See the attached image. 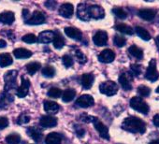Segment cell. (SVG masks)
Masks as SVG:
<instances>
[{
    "label": "cell",
    "instance_id": "1",
    "mask_svg": "<svg viewBox=\"0 0 159 144\" xmlns=\"http://www.w3.org/2000/svg\"><path fill=\"white\" fill-rule=\"evenodd\" d=\"M122 128L131 133L142 134L146 130V125H145V123L140 118L131 116L124 120L122 124Z\"/></svg>",
    "mask_w": 159,
    "mask_h": 144
},
{
    "label": "cell",
    "instance_id": "2",
    "mask_svg": "<svg viewBox=\"0 0 159 144\" xmlns=\"http://www.w3.org/2000/svg\"><path fill=\"white\" fill-rule=\"evenodd\" d=\"M130 107L135 110L141 112L143 114H147L149 112V106L148 104L139 97H134L130 99Z\"/></svg>",
    "mask_w": 159,
    "mask_h": 144
},
{
    "label": "cell",
    "instance_id": "3",
    "mask_svg": "<svg viewBox=\"0 0 159 144\" xmlns=\"http://www.w3.org/2000/svg\"><path fill=\"white\" fill-rule=\"evenodd\" d=\"M99 90L101 94H104L108 97H111V96H114L118 92V85L114 82L108 81L100 84Z\"/></svg>",
    "mask_w": 159,
    "mask_h": 144
},
{
    "label": "cell",
    "instance_id": "4",
    "mask_svg": "<svg viewBox=\"0 0 159 144\" xmlns=\"http://www.w3.org/2000/svg\"><path fill=\"white\" fill-rule=\"evenodd\" d=\"M17 74H18L17 70H11V71H8L5 74V90L6 91L16 88Z\"/></svg>",
    "mask_w": 159,
    "mask_h": 144
},
{
    "label": "cell",
    "instance_id": "5",
    "mask_svg": "<svg viewBox=\"0 0 159 144\" xmlns=\"http://www.w3.org/2000/svg\"><path fill=\"white\" fill-rule=\"evenodd\" d=\"M145 78L150 82H155L159 78V73L156 68V61L154 59H152L149 63V65L146 70Z\"/></svg>",
    "mask_w": 159,
    "mask_h": 144
},
{
    "label": "cell",
    "instance_id": "6",
    "mask_svg": "<svg viewBox=\"0 0 159 144\" xmlns=\"http://www.w3.org/2000/svg\"><path fill=\"white\" fill-rule=\"evenodd\" d=\"M44 22H45V15L39 11H35L32 13V15L25 21V24L31 25H38L43 24Z\"/></svg>",
    "mask_w": 159,
    "mask_h": 144
},
{
    "label": "cell",
    "instance_id": "7",
    "mask_svg": "<svg viewBox=\"0 0 159 144\" xmlns=\"http://www.w3.org/2000/svg\"><path fill=\"white\" fill-rule=\"evenodd\" d=\"M92 123H94L95 127H96V129L98 130V132L99 133V135H100L101 137H103V138H105V139H110L109 129H108V127H107L102 122H100L98 118L94 117Z\"/></svg>",
    "mask_w": 159,
    "mask_h": 144
},
{
    "label": "cell",
    "instance_id": "8",
    "mask_svg": "<svg viewBox=\"0 0 159 144\" xmlns=\"http://www.w3.org/2000/svg\"><path fill=\"white\" fill-rule=\"evenodd\" d=\"M88 12H89L90 18H93L96 20L103 19L105 16V11H104L103 8H101L98 5H92V6L88 7Z\"/></svg>",
    "mask_w": 159,
    "mask_h": 144
},
{
    "label": "cell",
    "instance_id": "9",
    "mask_svg": "<svg viewBox=\"0 0 159 144\" xmlns=\"http://www.w3.org/2000/svg\"><path fill=\"white\" fill-rule=\"evenodd\" d=\"M95 103V100L93 98L92 96H89V95H84L82 97H80L77 100H76V103L75 105H77L78 107L80 108H89L91 106H93Z\"/></svg>",
    "mask_w": 159,
    "mask_h": 144
},
{
    "label": "cell",
    "instance_id": "10",
    "mask_svg": "<svg viewBox=\"0 0 159 144\" xmlns=\"http://www.w3.org/2000/svg\"><path fill=\"white\" fill-rule=\"evenodd\" d=\"M29 87H30V82H29V80L26 77L23 76L22 77V84H21V86L18 88V90L16 92L17 97H20V98L25 97L28 95Z\"/></svg>",
    "mask_w": 159,
    "mask_h": 144
},
{
    "label": "cell",
    "instance_id": "11",
    "mask_svg": "<svg viewBox=\"0 0 159 144\" xmlns=\"http://www.w3.org/2000/svg\"><path fill=\"white\" fill-rule=\"evenodd\" d=\"M77 16L80 20H82V21L87 22L90 20V16H89V12H88V7L86 6V4L81 3V4L78 5Z\"/></svg>",
    "mask_w": 159,
    "mask_h": 144
},
{
    "label": "cell",
    "instance_id": "12",
    "mask_svg": "<svg viewBox=\"0 0 159 144\" xmlns=\"http://www.w3.org/2000/svg\"><path fill=\"white\" fill-rule=\"evenodd\" d=\"M93 41L97 46H105L108 42V34L105 31H98L93 37Z\"/></svg>",
    "mask_w": 159,
    "mask_h": 144
},
{
    "label": "cell",
    "instance_id": "13",
    "mask_svg": "<svg viewBox=\"0 0 159 144\" xmlns=\"http://www.w3.org/2000/svg\"><path fill=\"white\" fill-rule=\"evenodd\" d=\"M115 58V53L111 49H106L98 55V60L102 63H111Z\"/></svg>",
    "mask_w": 159,
    "mask_h": 144
},
{
    "label": "cell",
    "instance_id": "14",
    "mask_svg": "<svg viewBox=\"0 0 159 144\" xmlns=\"http://www.w3.org/2000/svg\"><path fill=\"white\" fill-rule=\"evenodd\" d=\"M59 13L64 18H66V19L71 18L73 13H74V7H73V5H71L69 3L63 4L60 7V9H59Z\"/></svg>",
    "mask_w": 159,
    "mask_h": 144
},
{
    "label": "cell",
    "instance_id": "15",
    "mask_svg": "<svg viewBox=\"0 0 159 144\" xmlns=\"http://www.w3.org/2000/svg\"><path fill=\"white\" fill-rule=\"evenodd\" d=\"M65 33L66 36H68L70 38L81 41L83 39V33L77 28L74 27H66L65 28Z\"/></svg>",
    "mask_w": 159,
    "mask_h": 144
},
{
    "label": "cell",
    "instance_id": "16",
    "mask_svg": "<svg viewBox=\"0 0 159 144\" xmlns=\"http://www.w3.org/2000/svg\"><path fill=\"white\" fill-rule=\"evenodd\" d=\"M131 80H132V77L128 73H123L119 77V83H120L121 86L123 87V89H125V91L131 90V88H132Z\"/></svg>",
    "mask_w": 159,
    "mask_h": 144
},
{
    "label": "cell",
    "instance_id": "17",
    "mask_svg": "<svg viewBox=\"0 0 159 144\" xmlns=\"http://www.w3.org/2000/svg\"><path fill=\"white\" fill-rule=\"evenodd\" d=\"M39 124L42 127L51 128V127H53L57 124V119L52 117V116H50V115H47V116L45 115V116H42L40 118Z\"/></svg>",
    "mask_w": 159,
    "mask_h": 144
},
{
    "label": "cell",
    "instance_id": "18",
    "mask_svg": "<svg viewBox=\"0 0 159 144\" xmlns=\"http://www.w3.org/2000/svg\"><path fill=\"white\" fill-rule=\"evenodd\" d=\"M54 38V33L52 31H43L39 35V38H37L39 42L40 43H44V44H48L50 42H52Z\"/></svg>",
    "mask_w": 159,
    "mask_h": 144
},
{
    "label": "cell",
    "instance_id": "19",
    "mask_svg": "<svg viewBox=\"0 0 159 144\" xmlns=\"http://www.w3.org/2000/svg\"><path fill=\"white\" fill-rule=\"evenodd\" d=\"M62 142V136L59 133L52 132L49 135H47L45 138L46 144H61Z\"/></svg>",
    "mask_w": 159,
    "mask_h": 144
},
{
    "label": "cell",
    "instance_id": "20",
    "mask_svg": "<svg viewBox=\"0 0 159 144\" xmlns=\"http://www.w3.org/2000/svg\"><path fill=\"white\" fill-rule=\"evenodd\" d=\"M15 20L14 13L11 11H5L0 13V23L4 25H11Z\"/></svg>",
    "mask_w": 159,
    "mask_h": 144
},
{
    "label": "cell",
    "instance_id": "21",
    "mask_svg": "<svg viewBox=\"0 0 159 144\" xmlns=\"http://www.w3.org/2000/svg\"><path fill=\"white\" fill-rule=\"evenodd\" d=\"M94 80H95V77L93 74H90V73H87V74H84L82 76V79H81V83H82V85L84 89H90L93 85V83H94Z\"/></svg>",
    "mask_w": 159,
    "mask_h": 144
},
{
    "label": "cell",
    "instance_id": "22",
    "mask_svg": "<svg viewBox=\"0 0 159 144\" xmlns=\"http://www.w3.org/2000/svg\"><path fill=\"white\" fill-rule=\"evenodd\" d=\"M138 14L140 18H142L145 21H152L155 17V11L153 10H150V9L140 10Z\"/></svg>",
    "mask_w": 159,
    "mask_h": 144
},
{
    "label": "cell",
    "instance_id": "23",
    "mask_svg": "<svg viewBox=\"0 0 159 144\" xmlns=\"http://www.w3.org/2000/svg\"><path fill=\"white\" fill-rule=\"evenodd\" d=\"M13 54L16 58L22 59V58H29L32 55V52L25 48H18L13 51Z\"/></svg>",
    "mask_w": 159,
    "mask_h": 144
},
{
    "label": "cell",
    "instance_id": "24",
    "mask_svg": "<svg viewBox=\"0 0 159 144\" xmlns=\"http://www.w3.org/2000/svg\"><path fill=\"white\" fill-rule=\"evenodd\" d=\"M27 134L36 141H39L42 137V132L38 127H29L27 129Z\"/></svg>",
    "mask_w": 159,
    "mask_h": 144
},
{
    "label": "cell",
    "instance_id": "25",
    "mask_svg": "<svg viewBox=\"0 0 159 144\" xmlns=\"http://www.w3.org/2000/svg\"><path fill=\"white\" fill-rule=\"evenodd\" d=\"M44 110L48 113H56L59 110V105L53 101H45Z\"/></svg>",
    "mask_w": 159,
    "mask_h": 144
},
{
    "label": "cell",
    "instance_id": "26",
    "mask_svg": "<svg viewBox=\"0 0 159 144\" xmlns=\"http://www.w3.org/2000/svg\"><path fill=\"white\" fill-rule=\"evenodd\" d=\"M52 42H53L54 48L56 49H62L65 45V39L59 32L54 33V38H53Z\"/></svg>",
    "mask_w": 159,
    "mask_h": 144
},
{
    "label": "cell",
    "instance_id": "27",
    "mask_svg": "<svg viewBox=\"0 0 159 144\" xmlns=\"http://www.w3.org/2000/svg\"><path fill=\"white\" fill-rule=\"evenodd\" d=\"M135 31L137 33V35L143 40H150L151 39V35L150 33L143 27L141 26H137L135 28Z\"/></svg>",
    "mask_w": 159,
    "mask_h": 144
},
{
    "label": "cell",
    "instance_id": "28",
    "mask_svg": "<svg viewBox=\"0 0 159 144\" xmlns=\"http://www.w3.org/2000/svg\"><path fill=\"white\" fill-rule=\"evenodd\" d=\"M12 64V58L9 53H1L0 54V66L5 67Z\"/></svg>",
    "mask_w": 159,
    "mask_h": 144
},
{
    "label": "cell",
    "instance_id": "29",
    "mask_svg": "<svg viewBox=\"0 0 159 144\" xmlns=\"http://www.w3.org/2000/svg\"><path fill=\"white\" fill-rule=\"evenodd\" d=\"M128 52L132 56L136 57L137 59H141L143 57V51L136 45H132L131 47H129Z\"/></svg>",
    "mask_w": 159,
    "mask_h": 144
},
{
    "label": "cell",
    "instance_id": "30",
    "mask_svg": "<svg viewBox=\"0 0 159 144\" xmlns=\"http://www.w3.org/2000/svg\"><path fill=\"white\" fill-rule=\"evenodd\" d=\"M76 96V91L73 89H66L63 94H62V99L64 102H70L74 99Z\"/></svg>",
    "mask_w": 159,
    "mask_h": 144
},
{
    "label": "cell",
    "instance_id": "31",
    "mask_svg": "<svg viewBox=\"0 0 159 144\" xmlns=\"http://www.w3.org/2000/svg\"><path fill=\"white\" fill-rule=\"evenodd\" d=\"M25 67H26V70L30 75H34L36 72L41 67V65L39 62H33V63L27 64Z\"/></svg>",
    "mask_w": 159,
    "mask_h": 144
},
{
    "label": "cell",
    "instance_id": "32",
    "mask_svg": "<svg viewBox=\"0 0 159 144\" xmlns=\"http://www.w3.org/2000/svg\"><path fill=\"white\" fill-rule=\"evenodd\" d=\"M115 29L121 33H124V34H126V35H133L134 34V30L132 29V27L126 25H124V24H120V25H117L115 26Z\"/></svg>",
    "mask_w": 159,
    "mask_h": 144
},
{
    "label": "cell",
    "instance_id": "33",
    "mask_svg": "<svg viewBox=\"0 0 159 144\" xmlns=\"http://www.w3.org/2000/svg\"><path fill=\"white\" fill-rule=\"evenodd\" d=\"M21 137L18 134H11L6 137V142L8 144H19Z\"/></svg>",
    "mask_w": 159,
    "mask_h": 144
},
{
    "label": "cell",
    "instance_id": "34",
    "mask_svg": "<svg viewBox=\"0 0 159 144\" xmlns=\"http://www.w3.org/2000/svg\"><path fill=\"white\" fill-rule=\"evenodd\" d=\"M42 74L44 77L47 78H52L55 75V69L51 66V65H46L43 69H42Z\"/></svg>",
    "mask_w": 159,
    "mask_h": 144
},
{
    "label": "cell",
    "instance_id": "35",
    "mask_svg": "<svg viewBox=\"0 0 159 144\" xmlns=\"http://www.w3.org/2000/svg\"><path fill=\"white\" fill-rule=\"evenodd\" d=\"M74 55L76 56V59L77 61L80 63V64H84L86 62V56L84 54V52H82L80 50H75L74 52Z\"/></svg>",
    "mask_w": 159,
    "mask_h": 144
},
{
    "label": "cell",
    "instance_id": "36",
    "mask_svg": "<svg viewBox=\"0 0 159 144\" xmlns=\"http://www.w3.org/2000/svg\"><path fill=\"white\" fill-rule=\"evenodd\" d=\"M112 12L114 13V15L116 17H118L119 19H122V20H124V19H125L127 17V13L123 9H121V8H115V9H113L112 10Z\"/></svg>",
    "mask_w": 159,
    "mask_h": 144
},
{
    "label": "cell",
    "instance_id": "37",
    "mask_svg": "<svg viewBox=\"0 0 159 144\" xmlns=\"http://www.w3.org/2000/svg\"><path fill=\"white\" fill-rule=\"evenodd\" d=\"M61 95H62L61 89L56 88V87L51 88V89L49 90V92H48V96H49L50 97H53V98H58V97H61Z\"/></svg>",
    "mask_w": 159,
    "mask_h": 144
},
{
    "label": "cell",
    "instance_id": "38",
    "mask_svg": "<svg viewBox=\"0 0 159 144\" xmlns=\"http://www.w3.org/2000/svg\"><path fill=\"white\" fill-rule=\"evenodd\" d=\"M113 42H114V44L117 46V47H123V46H125V43H126V39L124 38V37H121V36H118V35H116L115 37H114V38H113Z\"/></svg>",
    "mask_w": 159,
    "mask_h": 144
},
{
    "label": "cell",
    "instance_id": "39",
    "mask_svg": "<svg viewBox=\"0 0 159 144\" xmlns=\"http://www.w3.org/2000/svg\"><path fill=\"white\" fill-rule=\"evenodd\" d=\"M138 93L141 97H148L151 94V89L145 85H140L138 87Z\"/></svg>",
    "mask_w": 159,
    "mask_h": 144
},
{
    "label": "cell",
    "instance_id": "40",
    "mask_svg": "<svg viewBox=\"0 0 159 144\" xmlns=\"http://www.w3.org/2000/svg\"><path fill=\"white\" fill-rule=\"evenodd\" d=\"M22 40L28 43V44H31V43H35L38 39H37V37L34 34H27V35L23 37Z\"/></svg>",
    "mask_w": 159,
    "mask_h": 144
},
{
    "label": "cell",
    "instance_id": "41",
    "mask_svg": "<svg viewBox=\"0 0 159 144\" xmlns=\"http://www.w3.org/2000/svg\"><path fill=\"white\" fill-rule=\"evenodd\" d=\"M62 62H63V65H64L66 67H70V66H72V65H73V63H74L72 57L69 56V55H64V56L62 57Z\"/></svg>",
    "mask_w": 159,
    "mask_h": 144
},
{
    "label": "cell",
    "instance_id": "42",
    "mask_svg": "<svg viewBox=\"0 0 159 144\" xmlns=\"http://www.w3.org/2000/svg\"><path fill=\"white\" fill-rule=\"evenodd\" d=\"M29 122H30V116L25 114V113L21 114L17 119V124H27Z\"/></svg>",
    "mask_w": 159,
    "mask_h": 144
},
{
    "label": "cell",
    "instance_id": "43",
    "mask_svg": "<svg viewBox=\"0 0 159 144\" xmlns=\"http://www.w3.org/2000/svg\"><path fill=\"white\" fill-rule=\"evenodd\" d=\"M130 69H131L132 74L135 76H139V74L141 73V66L139 65H137V64L131 65Z\"/></svg>",
    "mask_w": 159,
    "mask_h": 144
},
{
    "label": "cell",
    "instance_id": "44",
    "mask_svg": "<svg viewBox=\"0 0 159 144\" xmlns=\"http://www.w3.org/2000/svg\"><path fill=\"white\" fill-rule=\"evenodd\" d=\"M9 125V120L6 117H0V130L6 128Z\"/></svg>",
    "mask_w": 159,
    "mask_h": 144
},
{
    "label": "cell",
    "instance_id": "45",
    "mask_svg": "<svg viewBox=\"0 0 159 144\" xmlns=\"http://www.w3.org/2000/svg\"><path fill=\"white\" fill-rule=\"evenodd\" d=\"M56 2L55 1H47L45 2V6L49 9V10H54L56 7Z\"/></svg>",
    "mask_w": 159,
    "mask_h": 144
},
{
    "label": "cell",
    "instance_id": "46",
    "mask_svg": "<svg viewBox=\"0 0 159 144\" xmlns=\"http://www.w3.org/2000/svg\"><path fill=\"white\" fill-rule=\"evenodd\" d=\"M76 133H77V135H78V137H83V136H84V133H85V130L84 129V128H82L81 126H77V128H76Z\"/></svg>",
    "mask_w": 159,
    "mask_h": 144
},
{
    "label": "cell",
    "instance_id": "47",
    "mask_svg": "<svg viewBox=\"0 0 159 144\" xmlns=\"http://www.w3.org/2000/svg\"><path fill=\"white\" fill-rule=\"evenodd\" d=\"M30 15L29 11L28 10H23V17L25 19V21H26L28 19V16Z\"/></svg>",
    "mask_w": 159,
    "mask_h": 144
},
{
    "label": "cell",
    "instance_id": "48",
    "mask_svg": "<svg viewBox=\"0 0 159 144\" xmlns=\"http://www.w3.org/2000/svg\"><path fill=\"white\" fill-rule=\"evenodd\" d=\"M153 124H154V125H156L157 127H159V114H157V115H155L154 117H153Z\"/></svg>",
    "mask_w": 159,
    "mask_h": 144
},
{
    "label": "cell",
    "instance_id": "49",
    "mask_svg": "<svg viewBox=\"0 0 159 144\" xmlns=\"http://www.w3.org/2000/svg\"><path fill=\"white\" fill-rule=\"evenodd\" d=\"M7 46V42L4 39H0V48H5Z\"/></svg>",
    "mask_w": 159,
    "mask_h": 144
},
{
    "label": "cell",
    "instance_id": "50",
    "mask_svg": "<svg viewBox=\"0 0 159 144\" xmlns=\"http://www.w3.org/2000/svg\"><path fill=\"white\" fill-rule=\"evenodd\" d=\"M149 144H159V139H154V140H152Z\"/></svg>",
    "mask_w": 159,
    "mask_h": 144
},
{
    "label": "cell",
    "instance_id": "51",
    "mask_svg": "<svg viewBox=\"0 0 159 144\" xmlns=\"http://www.w3.org/2000/svg\"><path fill=\"white\" fill-rule=\"evenodd\" d=\"M156 93H158V94H159V86L156 88Z\"/></svg>",
    "mask_w": 159,
    "mask_h": 144
},
{
    "label": "cell",
    "instance_id": "52",
    "mask_svg": "<svg viewBox=\"0 0 159 144\" xmlns=\"http://www.w3.org/2000/svg\"><path fill=\"white\" fill-rule=\"evenodd\" d=\"M157 42H158V44H159V36L157 37Z\"/></svg>",
    "mask_w": 159,
    "mask_h": 144
}]
</instances>
